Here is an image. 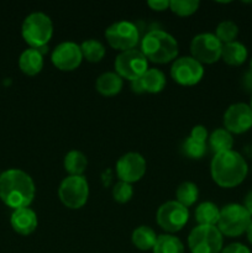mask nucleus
<instances>
[{
  "mask_svg": "<svg viewBox=\"0 0 252 253\" xmlns=\"http://www.w3.org/2000/svg\"><path fill=\"white\" fill-rule=\"evenodd\" d=\"M36 188L26 172L11 168L0 174V199L11 209L29 208L34 202Z\"/></svg>",
  "mask_w": 252,
  "mask_h": 253,
  "instance_id": "obj_1",
  "label": "nucleus"
},
{
  "mask_svg": "<svg viewBox=\"0 0 252 253\" xmlns=\"http://www.w3.org/2000/svg\"><path fill=\"white\" fill-rule=\"evenodd\" d=\"M249 166L245 158L236 151L217 153L210 163L212 180L221 188H235L247 177Z\"/></svg>",
  "mask_w": 252,
  "mask_h": 253,
  "instance_id": "obj_2",
  "label": "nucleus"
},
{
  "mask_svg": "<svg viewBox=\"0 0 252 253\" xmlns=\"http://www.w3.org/2000/svg\"><path fill=\"white\" fill-rule=\"evenodd\" d=\"M141 52L147 61L166 64L177 59L178 42L163 30H151L141 41Z\"/></svg>",
  "mask_w": 252,
  "mask_h": 253,
  "instance_id": "obj_3",
  "label": "nucleus"
},
{
  "mask_svg": "<svg viewBox=\"0 0 252 253\" xmlns=\"http://www.w3.org/2000/svg\"><path fill=\"white\" fill-rule=\"evenodd\" d=\"M25 42L31 48H43L53 35V24L48 15L37 11L27 15L21 26Z\"/></svg>",
  "mask_w": 252,
  "mask_h": 253,
  "instance_id": "obj_4",
  "label": "nucleus"
},
{
  "mask_svg": "<svg viewBox=\"0 0 252 253\" xmlns=\"http://www.w3.org/2000/svg\"><path fill=\"white\" fill-rule=\"evenodd\" d=\"M252 216L246 208L241 204H227L220 209L219 221L216 227L221 232L222 236L239 237L246 234Z\"/></svg>",
  "mask_w": 252,
  "mask_h": 253,
  "instance_id": "obj_5",
  "label": "nucleus"
},
{
  "mask_svg": "<svg viewBox=\"0 0 252 253\" xmlns=\"http://www.w3.org/2000/svg\"><path fill=\"white\" fill-rule=\"evenodd\" d=\"M58 197L62 204L72 210L83 208L89 198V184L84 175H68L61 182Z\"/></svg>",
  "mask_w": 252,
  "mask_h": 253,
  "instance_id": "obj_6",
  "label": "nucleus"
},
{
  "mask_svg": "<svg viewBox=\"0 0 252 253\" xmlns=\"http://www.w3.org/2000/svg\"><path fill=\"white\" fill-rule=\"evenodd\" d=\"M224 237L216 226L198 225L188 236V247L192 253H221Z\"/></svg>",
  "mask_w": 252,
  "mask_h": 253,
  "instance_id": "obj_7",
  "label": "nucleus"
},
{
  "mask_svg": "<svg viewBox=\"0 0 252 253\" xmlns=\"http://www.w3.org/2000/svg\"><path fill=\"white\" fill-rule=\"evenodd\" d=\"M105 39L109 46L120 52L130 51L137 46L140 41L138 29L133 22L120 20L111 24L105 30Z\"/></svg>",
  "mask_w": 252,
  "mask_h": 253,
  "instance_id": "obj_8",
  "label": "nucleus"
},
{
  "mask_svg": "<svg viewBox=\"0 0 252 253\" xmlns=\"http://www.w3.org/2000/svg\"><path fill=\"white\" fill-rule=\"evenodd\" d=\"M189 220V210L177 200H169L161 205L156 214L158 226L168 234L180 231Z\"/></svg>",
  "mask_w": 252,
  "mask_h": 253,
  "instance_id": "obj_9",
  "label": "nucleus"
},
{
  "mask_svg": "<svg viewBox=\"0 0 252 253\" xmlns=\"http://www.w3.org/2000/svg\"><path fill=\"white\" fill-rule=\"evenodd\" d=\"M115 73L123 79L133 82L140 79L148 69V61L138 49L120 52L115 59Z\"/></svg>",
  "mask_w": 252,
  "mask_h": 253,
  "instance_id": "obj_10",
  "label": "nucleus"
},
{
  "mask_svg": "<svg viewBox=\"0 0 252 253\" xmlns=\"http://www.w3.org/2000/svg\"><path fill=\"white\" fill-rule=\"evenodd\" d=\"M222 43L215 34H199L190 42V53L193 58L202 64H212L221 59Z\"/></svg>",
  "mask_w": 252,
  "mask_h": 253,
  "instance_id": "obj_11",
  "label": "nucleus"
},
{
  "mask_svg": "<svg viewBox=\"0 0 252 253\" xmlns=\"http://www.w3.org/2000/svg\"><path fill=\"white\" fill-rule=\"evenodd\" d=\"M170 77L180 85H195L204 77V67L192 56L179 57L174 59L170 67Z\"/></svg>",
  "mask_w": 252,
  "mask_h": 253,
  "instance_id": "obj_12",
  "label": "nucleus"
},
{
  "mask_svg": "<svg viewBox=\"0 0 252 253\" xmlns=\"http://www.w3.org/2000/svg\"><path fill=\"white\" fill-rule=\"evenodd\" d=\"M51 61L57 69L62 72H72L81 66L83 61L81 44L73 41L61 42L54 47Z\"/></svg>",
  "mask_w": 252,
  "mask_h": 253,
  "instance_id": "obj_13",
  "label": "nucleus"
},
{
  "mask_svg": "<svg viewBox=\"0 0 252 253\" xmlns=\"http://www.w3.org/2000/svg\"><path fill=\"white\" fill-rule=\"evenodd\" d=\"M146 168L147 165L142 155L137 152H127L116 162V174L121 182L132 184L145 175Z\"/></svg>",
  "mask_w": 252,
  "mask_h": 253,
  "instance_id": "obj_14",
  "label": "nucleus"
},
{
  "mask_svg": "<svg viewBox=\"0 0 252 253\" xmlns=\"http://www.w3.org/2000/svg\"><path fill=\"white\" fill-rule=\"evenodd\" d=\"M224 126L229 132L241 135L252 128V109L249 104L230 105L224 114Z\"/></svg>",
  "mask_w": 252,
  "mask_h": 253,
  "instance_id": "obj_15",
  "label": "nucleus"
},
{
  "mask_svg": "<svg viewBox=\"0 0 252 253\" xmlns=\"http://www.w3.org/2000/svg\"><path fill=\"white\" fill-rule=\"evenodd\" d=\"M10 224H11L14 231L20 235L32 234L37 229L39 220H37L36 212L30 208H21L12 211L10 217Z\"/></svg>",
  "mask_w": 252,
  "mask_h": 253,
  "instance_id": "obj_16",
  "label": "nucleus"
},
{
  "mask_svg": "<svg viewBox=\"0 0 252 253\" xmlns=\"http://www.w3.org/2000/svg\"><path fill=\"white\" fill-rule=\"evenodd\" d=\"M19 67L22 73L36 76L43 68V52L37 48H27L20 54Z\"/></svg>",
  "mask_w": 252,
  "mask_h": 253,
  "instance_id": "obj_17",
  "label": "nucleus"
},
{
  "mask_svg": "<svg viewBox=\"0 0 252 253\" xmlns=\"http://www.w3.org/2000/svg\"><path fill=\"white\" fill-rule=\"evenodd\" d=\"M124 79L115 72H105L98 77L95 82V89L104 96H114L123 89Z\"/></svg>",
  "mask_w": 252,
  "mask_h": 253,
  "instance_id": "obj_18",
  "label": "nucleus"
},
{
  "mask_svg": "<svg viewBox=\"0 0 252 253\" xmlns=\"http://www.w3.org/2000/svg\"><path fill=\"white\" fill-rule=\"evenodd\" d=\"M138 81H140L143 93L150 94L161 93L167 84L165 73L157 68H148L147 72Z\"/></svg>",
  "mask_w": 252,
  "mask_h": 253,
  "instance_id": "obj_19",
  "label": "nucleus"
},
{
  "mask_svg": "<svg viewBox=\"0 0 252 253\" xmlns=\"http://www.w3.org/2000/svg\"><path fill=\"white\" fill-rule=\"evenodd\" d=\"M249 52L246 46L239 41L230 42V43L222 44L221 59L229 66H241L246 62Z\"/></svg>",
  "mask_w": 252,
  "mask_h": 253,
  "instance_id": "obj_20",
  "label": "nucleus"
},
{
  "mask_svg": "<svg viewBox=\"0 0 252 253\" xmlns=\"http://www.w3.org/2000/svg\"><path fill=\"white\" fill-rule=\"evenodd\" d=\"M157 237V234L152 227L142 225L133 230L132 235H131V241H132L133 246L140 251H150L155 247Z\"/></svg>",
  "mask_w": 252,
  "mask_h": 253,
  "instance_id": "obj_21",
  "label": "nucleus"
},
{
  "mask_svg": "<svg viewBox=\"0 0 252 253\" xmlns=\"http://www.w3.org/2000/svg\"><path fill=\"white\" fill-rule=\"evenodd\" d=\"M195 220L198 225L204 226H216L220 216V209L216 204L211 202H204L195 209Z\"/></svg>",
  "mask_w": 252,
  "mask_h": 253,
  "instance_id": "obj_22",
  "label": "nucleus"
},
{
  "mask_svg": "<svg viewBox=\"0 0 252 253\" xmlns=\"http://www.w3.org/2000/svg\"><path fill=\"white\" fill-rule=\"evenodd\" d=\"M208 140H209L210 148H211V151L215 155L226 152V151H231L232 146H234L232 133L229 132L225 127L216 128V130L212 131Z\"/></svg>",
  "mask_w": 252,
  "mask_h": 253,
  "instance_id": "obj_23",
  "label": "nucleus"
},
{
  "mask_svg": "<svg viewBox=\"0 0 252 253\" xmlns=\"http://www.w3.org/2000/svg\"><path fill=\"white\" fill-rule=\"evenodd\" d=\"M63 167L69 175H83L88 167V160L83 152L72 150L64 156Z\"/></svg>",
  "mask_w": 252,
  "mask_h": 253,
  "instance_id": "obj_24",
  "label": "nucleus"
},
{
  "mask_svg": "<svg viewBox=\"0 0 252 253\" xmlns=\"http://www.w3.org/2000/svg\"><path fill=\"white\" fill-rule=\"evenodd\" d=\"M153 253H184V245L178 237L170 234H163L157 237Z\"/></svg>",
  "mask_w": 252,
  "mask_h": 253,
  "instance_id": "obj_25",
  "label": "nucleus"
},
{
  "mask_svg": "<svg viewBox=\"0 0 252 253\" xmlns=\"http://www.w3.org/2000/svg\"><path fill=\"white\" fill-rule=\"evenodd\" d=\"M81 49L82 54H83V58L90 62V63H98V62H100L104 58L106 52L104 44L100 41H96L94 39L82 42Z\"/></svg>",
  "mask_w": 252,
  "mask_h": 253,
  "instance_id": "obj_26",
  "label": "nucleus"
},
{
  "mask_svg": "<svg viewBox=\"0 0 252 253\" xmlns=\"http://www.w3.org/2000/svg\"><path fill=\"white\" fill-rule=\"evenodd\" d=\"M199 197V189H198L197 184L192 182H183L182 184L178 185L177 190H175V198L179 204L183 207L189 208L198 200Z\"/></svg>",
  "mask_w": 252,
  "mask_h": 253,
  "instance_id": "obj_27",
  "label": "nucleus"
},
{
  "mask_svg": "<svg viewBox=\"0 0 252 253\" xmlns=\"http://www.w3.org/2000/svg\"><path fill=\"white\" fill-rule=\"evenodd\" d=\"M237 35H239V26L231 20L221 21L215 30V36L220 40L222 44L236 41Z\"/></svg>",
  "mask_w": 252,
  "mask_h": 253,
  "instance_id": "obj_28",
  "label": "nucleus"
},
{
  "mask_svg": "<svg viewBox=\"0 0 252 253\" xmlns=\"http://www.w3.org/2000/svg\"><path fill=\"white\" fill-rule=\"evenodd\" d=\"M182 152L190 160H200L207 153V143L200 142L192 137H187L182 145Z\"/></svg>",
  "mask_w": 252,
  "mask_h": 253,
  "instance_id": "obj_29",
  "label": "nucleus"
},
{
  "mask_svg": "<svg viewBox=\"0 0 252 253\" xmlns=\"http://www.w3.org/2000/svg\"><path fill=\"white\" fill-rule=\"evenodd\" d=\"M200 2L198 0H170L169 9L178 16H190L199 9Z\"/></svg>",
  "mask_w": 252,
  "mask_h": 253,
  "instance_id": "obj_30",
  "label": "nucleus"
},
{
  "mask_svg": "<svg viewBox=\"0 0 252 253\" xmlns=\"http://www.w3.org/2000/svg\"><path fill=\"white\" fill-rule=\"evenodd\" d=\"M133 197V188L130 183H125L119 180L113 188V198L116 203L125 204Z\"/></svg>",
  "mask_w": 252,
  "mask_h": 253,
  "instance_id": "obj_31",
  "label": "nucleus"
},
{
  "mask_svg": "<svg viewBox=\"0 0 252 253\" xmlns=\"http://www.w3.org/2000/svg\"><path fill=\"white\" fill-rule=\"evenodd\" d=\"M189 137L194 138V140H197V141H200V142L207 143V140L209 138V133H208V130L205 126L195 125L194 127L190 130Z\"/></svg>",
  "mask_w": 252,
  "mask_h": 253,
  "instance_id": "obj_32",
  "label": "nucleus"
},
{
  "mask_svg": "<svg viewBox=\"0 0 252 253\" xmlns=\"http://www.w3.org/2000/svg\"><path fill=\"white\" fill-rule=\"evenodd\" d=\"M221 253H252L251 250L247 246H245L244 244H240V242H235V244L227 245L226 247L222 249Z\"/></svg>",
  "mask_w": 252,
  "mask_h": 253,
  "instance_id": "obj_33",
  "label": "nucleus"
},
{
  "mask_svg": "<svg viewBox=\"0 0 252 253\" xmlns=\"http://www.w3.org/2000/svg\"><path fill=\"white\" fill-rule=\"evenodd\" d=\"M147 5L155 11H165V10L169 9L168 0H150L147 1Z\"/></svg>",
  "mask_w": 252,
  "mask_h": 253,
  "instance_id": "obj_34",
  "label": "nucleus"
},
{
  "mask_svg": "<svg viewBox=\"0 0 252 253\" xmlns=\"http://www.w3.org/2000/svg\"><path fill=\"white\" fill-rule=\"evenodd\" d=\"M244 207L246 208V210L251 214L252 216V190H250V192L246 194V197H245Z\"/></svg>",
  "mask_w": 252,
  "mask_h": 253,
  "instance_id": "obj_35",
  "label": "nucleus"
},
{
  "mask_svg": "<svg viewBox=\"0 0 252 253\" xmlns=\"http://www.w3.org/2000/svg\"><path fill=\"white\" fill-rule=\"evenodd\" d=\"M246 236H247V240H249L250 244L252 245V221H251V224H250L249 229H247V231H246Z\"/></svg>",
  "mask_w": 252,
  "mask_h": 253,
  "instance_id": "obj_36",
  "label": "nucleus"
},
{
  "mask_svg": "<svg viewBox=\"0 0 252 253\" xmlns=\"http://www.w3.org/2000/svg\"><path fill=\"white\" fill-rule=\"evenodd\" d=\"M250 74L252 76V58H251V61H250Z\"/></svg>",
  "mask_w": 252,
  "mask_h": 253,
  "instance_id": "obj_37",
  "label": "nucleus"
},
{
  "mask_svg": "<svg viewBox=\"0 0 252 253\" xmlns=\"http://www.w3.org/2000/svg\"><path fill=\"white\" fill-rule=\"evenodd\" d=\"M250 106H251V109H252V98H251V103H250Z\"/></svg>",
  "mask_w": 252,
  "mask_h": 253,
  "instance_id": "obj_38",
  "label": "nucleus"
},
{
  "mask_svg": "<svg viewBox=\"0 0 252 253\" xmlns=\"http://www.w3.org/2000/svg\"><path fill=\"white\" fill-rule=\"evenodd\" d=\"M0 174H1V173H0Z\"/></svg>",
  "mask_w": 252,
  "mask_h": 253,
  "instance_id": "obj_39",
  "label": "nucleus"
}]
</instances>
